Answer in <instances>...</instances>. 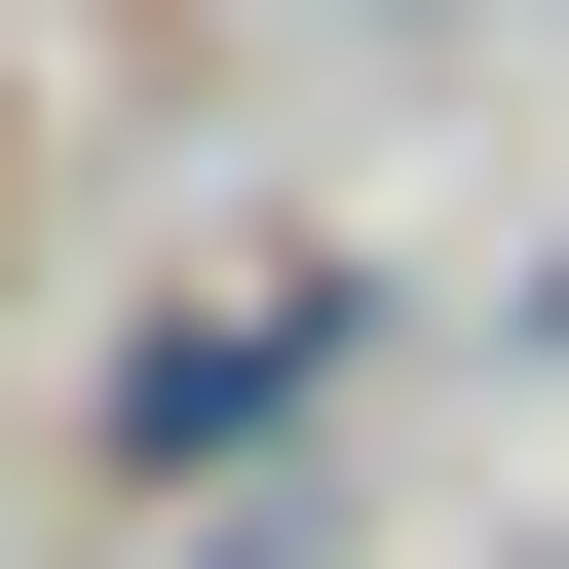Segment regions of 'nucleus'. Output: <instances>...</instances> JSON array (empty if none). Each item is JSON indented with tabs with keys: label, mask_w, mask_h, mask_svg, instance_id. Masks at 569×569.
Returning a JSON list of instances; mask_svg holds the SVG:
<instances>
[{
	"label": "nucleus",
	"mask_w": 569,
	"mask_h": 569,
	"mask_svg": "<svg viewBox=\"0 0 569 569\" xmlns=\"http://www.w3.org/2000/svg\"><path fill=\"white\" fill-rule=\"evenodd\" d=\"M305 380H342V305H190V342H152V380H114V456H152V493H190V456H266V418H305Z\"/></svg>",
	"instance_id": "f257e3e1"
}]
</instances>
